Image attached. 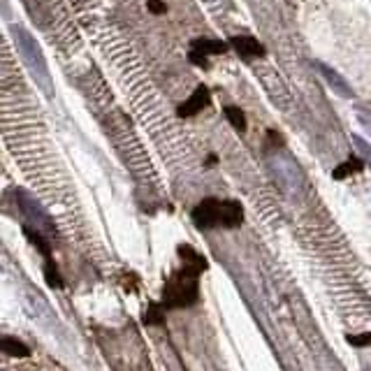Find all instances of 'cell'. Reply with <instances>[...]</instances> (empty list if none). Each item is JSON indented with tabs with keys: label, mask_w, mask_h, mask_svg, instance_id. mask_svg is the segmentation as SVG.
I'll return each mask as SVG.
<instances>
[{
	"label": "cell",
	"mask_w": 371,
	"mask_h": 371,
	"mask_svg": "<svg viewBox=\"0 0 371 371\" xmlns=\"http://www.w3.org/2000/svg\"><path fill=\"white\" fill-rule=\"evenodd\" d=\"M202 269L183 264L181 269L170 274L163 286V304L165 308H188L200 302V276Z\"/></svg>",
	"instance_id": "1"
},
{
	"label": "cell",
	"mask_w": 371,
	"mask_h": 371,
	"mask_svg": "<svg viewBox=\"0 0 371 371\" xmlns=\"http://www.w3.org/2000/svg\"><path fill=\"white\" fill-rule=\"evenodd\" d=\"M12 35H14V42H16V49L23 58L26 68L33 77V82L38 84L40 91L47 95V98H54V82H51V75H49V65H47V58H44L40 44L33 40V35L23 28V26H12Z\"/></svg>",
	"instance_id": "2"
},
{
	"label": "cell",
	"mask_w": 371,
	"mask_h": 371,
	"mask_svg": "<svg viewBox=\"0 0 371 371\" xmlns=\"http://www.w3.org/2000/svg\"><path fill=\"white\" fill-rule=\"evenodd\" d=\"M267 170H269V176L274 179V183H276L288 198L295 200L304 193V183H306L304 172L293 156H288L286 151H279V149L276 151H269Z\"/></svg>",
	"instance_id": "3"
},
{
	"label": "cell",
	"mask_w": 371,
	"mask_h": 371,
	"mask_svg": "<svg viewBox=\"0 0 371 371\" xmlns=\"http://www.w3.org/2000/svg\"><path fill=\"white\" fill-rule=\"evenodd\" d=\"M12 195H14V202H16V207H19V211L23 214V218L31 223V227L40 230V232H44L47 237H56V235H58L54 218H51V216L47 214V209H44V207L40 205V202L31 195L28 190L14 188Z\"/></svg>",
	"instance_id": "4"
},
{
	"label": "cell",
	"mask_w": 371,
	"mask_h": 371,
	"mask_svg": "<svg viewBox=\"0 0 371 371\" xmlns=\"http://www.w3.org/2000/svg\"><path fill=\"white\" fill-rule=\"evenodd\" d=\"M190 220L198 230H214L220 227V200L205 198L198 202L195 209L190 211Z\"/></svg>",
	"instance_id": "5"
},
{
	"label": "cell",
	"mask_w": 371,
	"mask_h": 371,
	"mask_svg": "<svg viewBox=\"0 0 371 371\" xmlns=\"http://www.w3.org/2000/svg\"><path fill=\"white\" fill-rule=\"evenodd\" d=\"M225 51H227V44H225V42L200 38V40H193V44H190V54H188V60H190L193 65L209 68V63H207V56H211V54H225Z\"/></svg>",
	"instance_id": "6"
},
{
	"label": "cell",
	"mask_w": 371,
	"mask_h": 371,
	"mask_svg": "<svg viewBox=\"0 0 371 371\" xmlns=\"http://www.w3.org/2000/svg\"><path fill=\"white\" fill-rule=\"evenodd\" d=\"M313 68L318 70V72H321V77L325 79V84H328L332 91L339 95V98H343V100H353V98H355V91H353V86L334 68L321 63V60H316Z\"/></svg>",
	"instance_id": "7"
},
{
	"label": "cell",
	"mask_w": 371,
	"mask_h": 371,
	"mask_svg": "<svg viewBox=\"0 0 371 371\" xmlns=\"http://www.w3.org/2000/svg\"><path fill=\"white\" fill-rule=\"evenodd\" d=\"M211 100V93H209V88L205 84H200L195 91H193V95L188 100H186L183 104H179V109H176V114L183 119H190V117H195V114H200L202 109L207 107Z\"/></svg>",
	"instance_id": "8"
},
{
	"label": "cell",
	"mask_w": 371,
	"mask_h": 371,
	"mask_svg": "<svg viewBox=\"0 0 371 371\" xmlns=\"http://www.w3.org/2000/svg\"><path fill=\"white\" fill-rule=\"evenodd\" d=\"M244 223V207L237 200H220V227L235 230Z\"/></svg>",
	"instance_id": "9"
},
{
	"label": "cell",
	"mask_w": 371,
	"mask_h": 371,
	"mask_svg": "<svg viewBox=\"0 0 371 371\" xmlns=\"http://www.w3.org/2000/svg\"><path fill=\"white\" fill-rule=\"evenodd\" d=\"M230 44H232V49L246 60L264 56V47L255 38H251V35H237V38L230 40Z\"/></svg>",
	"instance_id": "10"
},
{
	"label": "cell",
	"mask_w": 371,
	"mask_h": 371,
	"mask_svg": "<svg viewBox=\"0 0 371 371\" xmlns=\"http://www.w3.org/2000/svg\"><path fill=\"white\" fill-rule=\"evenodd\" d=\"M367 167V163H365V158L362 156H350L348 161H343L341 165H337L334 167V172H332V176L337 181H343V179H348L350 174H357V172H362Z\"/></svg>",
	"instance_id": "11"
},
{
	"label": "cell",
	"mask_w": 371,
	"mask_h": 371,
	"mask_svg": "<svg viewBox=\"0 0 371 371\" xmlns=\"http://www.w3.org/2000/svg\"><path fill=\"white\" fill-rule=\"evenodd\" d=\"M176 251H179V258H181L183 264H190V267H198V269H202V271H207V267H209L207 258H205L202 253H198L195 249H193L190 244H181Z\"/></svg>",
	"instance_id": "12"
},
{
	"label": "cell",
	"mask_w": 371,
	"mask_h": 371,
	"mask_svg": "<svg viewBox=\"0 0 371 371\" xmlns=\"http://www.w3.org/2000/svg\"><path fill=\"white\" fill-rule=\"evenodd\" d=\"M3 353L12 357H31V348L21 339L10 337V334H3Z\"/></svg>",
	"instance_id": "13"
},
{
	"label": "cell",
	"mask_w": 371,
	"mask_h": 371,
	"mask_svg": "<svg viewBox=\"0 0 371 371\" xmlns=\"http://www.w3.org/2000/svg\"><path fill=\"white\" fill-rule=\"evenodd\" d=\"M142 321H144V325H149V328H163V325H165V304L163 302L161 304L151 302L146 311H144Z\"/></svg>",
	"instance_id": "14"
},
{
	"label": "cell",
	"mask_w": 371,
	"mask_h": 371,
	"mask_svg": "<svg viewBox=\"0 0 371 371\" xmlns=\"http://www.w3.org/2000/svg\"><path fill=\"white\" fill-rule=\"evenodd\" d=\"M223 112H225L227 121L232 123V128L237 132H246V117H244V112L240 107H235V104H227Z\"/></svg>",
	"instance_id": "15"
},
{
	"label": "cell",
	"mask_w": 371,
	"mask_h": 371,
	"mask_svg": "<svg viewBox=\"0 0 371 371\" xmlns=\"http://www.w3.org/2000/svg\"><path fill=\"white\" fill-rule=\"evenodd\" d=\"M353 144H355V149L360 151V156L365 158V163L371 167V144L367 142L365 137H360V135H353Z\"/></svg>",
	"instance_id": "16"
},
{
	"label": "cell",
	"mask_w": 371,
	"mask_h": 371,
	"mask_svg": "<svg viewBox=\"0 0 371 371\" xmlns=\"http://www.w3.org/2000/svg\"><path fill=\"white\" fill-rule=\"evenodd\" d=\"M346 341L355 348H369L371 346V332H360V334H348Z\"/></svg>",
	"instance_id": "17"
},
{
	"label": "cell",
	"mask_w": 371,
	"mask_h": 371,
	"mask_svg": "<svg viewBox=\"0 0 371 371\" xmlns=\"http://www.w3.org/2000/svg\"><path fill=\"white\" fill-rule=\"evenodd\" d=\"M357 119H360L362 126H365V130L371 135V109H362V107H357Z\"/></svg>",
	"instance_id": "18"
},
{
	"label": "cell",
	"mask_w": 371,
	"mask_h": 371,
	"mask_svg": "<svg viewBox=\"0 0 371 371\" xmlns=\"http://www.w3.org/2000/svg\"><path fill=\"white\" fill-rule=\"evenodd\" d=\"M149 10H151L154 14H163L167 7H165V3H161V0H151V3H149Z\"/></svg>",
	"instance_id": "19"
}]
</instances>
